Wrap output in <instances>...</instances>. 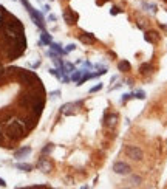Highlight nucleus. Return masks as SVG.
<instances>
[{
	"label": "nucleus",
	"instance_id": "nucleus-21",
	"mask_svg": "<svg viewBox=\"0 0 167 189\" xmlns=\"http://www.w3.org/2000/svg\"><path fill=\"white\" fill-rule=\"evenodd\" d=\"M74 50H76V45L74 44H70V45H67L65 53H70V51H74Z\"/></svg>",
	"mask_w": 167,
	"mask_h": 189
},
{
	"label": "nucleus",
	"instance_id": "nucleus-4",
	"mask_svg": "<svg viewBox=\"0 0 167 189\" xmlns=\"http://www.w3.org/2000/svg\"><path fill=\"white\" fill-rule=\"evenodd\" d=\"M28 13H29V16H31V19H33L34 23L39 26V28L43 29V26H45V25H43V17H42V14L39 13V11H36L34 8H31V9L28 11Z\"/></svg>",
	"mask_w": 167,
	"mask_h": 189
},
{
	"label": "nucleus",
	"instance_id": "nucleus-16",
	"mask_svg": "<svg viewBox=\"0 0 167 189\" xmlns=\"http://www.w3.org/2000/svg\"><path fill=\"white\" fill-rule=\"evenodd\" d=\"M147 70H152V65L150 64H144V65H141V68H139V71L144 74V73H149Z\"/></svg>",
	"mask_w": 167,
	"mask_h": 189
},
{
	"label": "nucleus",
	"instance_id": "nucleus-18",
	"mask_svg": "<svg viewBox=\"0 0 167 189\" xmlns=\"http://www.w3.org/2000/svg\"><path fill=\"white\" fill-rule=\"evenodd\" d=\"M119 13H121V8H119V6H113L112 11H110V14H112V16H116V14H119Z\"/></svg>",
	"mask_w": 167,
	"mask_h": 189
},
{
	"label": "nucleus",
	"instance_id": "nucleus-2",
	"mask_svg": "<svg viewBox=\"0 0 167 189\" xmlns=\"http://www.w3.org/2000/svg\"><path fill=\"white\" fill-rule=\"evenodd\" d=\"M113 171H115V174H118V175L125 177V175H130L132 168L127 163H124V161H116V163L113 164Z\"/></svg>",
	"mask_w": 167,
	"mask_h": 189
},
{
	"label": "nucleus",
	"instance_id": "nucleus-20",
	"mask_svg": "<svg viewBox=\"0 0 167 189\" xmlns=\"http://www.w3.org/2000/svg\"><path fill=\"white\" fill-rule=\"evenodd\" d=\"M135 98H136V99H146V93H144V92H138V93H135Z\"/></svg>",
	"mask_w": 167,
	"mask_h": 189
},
{
	"label": "nucleus",
	"instance_id": "nucleus-15",
	"mask_svg": "<svg viewBox=\"0 0 167 189\" xmlns=\"http://www.w3.org/2000/svg\"><path fill=\"white\" fill-rule=\"evenodd\" d=\"M50 73L53 74V76H56L57 79H62V71H60L59 68H57V70H56V68H51V70H50Z\"/></svg>",
	"mask_w": 167,
	"mask_h": 189
},
{
	"label": "nucleus",
	"instance_id": "nucleus-29",
	"mask_svg": "<svg viewBox=\"0 0 167 189\" xmlns=\"http://www.w3.org/2000/svg\"><path fill=\"white\" fill-rule=\"evenodd\" d=\"M2 138H3V135H2V133H0V141H2Z\"/></svg>",
	"mask_w": 167,
	"mask_h": 189
},
{
	"label": "nucleus",
	"instance_id": "nucleus-7",
	"mask_svg": "<svg viewBox=\"0 0 167 189\" xmlns=\"http://www.w3.org/2000/svg\"><path fill=\"white\" fill-rule=\"evenodd\" d=\"M79 40L84 44H93L96 39H94V34H92V33H82V34L79 36Z\"/></svg>",
	"mask_w": 167,
	"mask_h": 189
},
{
	"label": "nucleus",
	"instance_id": "nucleus-10",
	"mask_svg": "<svg viewBox=\"0 0 167 189\" xmlns=\"http://www.w3.org/2000/svg\"><path fill=\"white\" fill-rule=\"evenodd\" d=\"M28 153H31V147H22L20 150H17V152H16V158H23Z\"/></svg>",
	"mask_w": 167,
	"mask_h": 189
},
{
	"label": "nucleus",
	"instance_id": "nucleus-26",
	"mask_svg": "<svg viewBox=\"0 0 167 189\" xmlns=\"http://www.w3.org/2000/svg\"><path fill=\"white\" fill-rule=\"evenodd\" d=\"M0 186H3V188L6 186V183H5V180H3V178H0Z\"/></svg>",
	"mask_w": 167,
	"mask_h": 189
},
{
	"label": "nucleus",
	"instance_id": "nucleus-22",
	"mask_svg": "<svg viewBox=\"0 0 167 189\" xmlns=\"http://www.w3.org/2000/svg\"><path fill=\"white\" fill-rule=\"evenodd\" d=\"M102 88V84H98L96 87H92L90 88V93H94V92H99V90Z\"/></svg>",
	"mask_w": 167,
	"mask_h": 189
},
{
	"label": "nucleus",
	"instance_id": "nucleus-25",
	"mask_svg": "<svg viewBox=\"0 0 167 189\" xmlns=\"http://www.w3.org/2000/svg\"><path fill=\"white\" fill-rule=\"evenodd\" d=\"M50 94H51L53 98H56V96H59V94H60V92H59V90H56V92H51Z\"/></svg>",
	"mask_w": 167,
	"mask_h": 189
},
{
	"label": "nucleus",
	"instance_id": "nucleus-9",
	"mask_svg": "<svg viewBox=\"0 0 167 189\" xmlns=\"http://www.w3.org/2000/svg\"><path fill=\"white\" fill-rule=\"evenodd\" d=\"M118 68H119V71H128L132 68V65H130L128 60L122 59V60H119V64H118Z\"/></svg>",
	"mask_w": 167,
	"mask_h": 189
},
{
	"label": "nucleus",
	"instance_id": "nucleus-23",
	"mask_svg": "<svg viewBox=\"0 0 167 189\" xmlns=\"http://www.w3.org/2000/svg\"><path fill=\"white\" fill-rule=\"evenodd\" d=\"M51 150H53V144H48L47 147H43V150H42V152H43V153H50Z\"/></svg>",
	"mask_w": 167,
	"mask_h": 189
},
{
	"label": "nucleus",
	"instance_id": "nucleus-8",
	"mask_svg": "<svg viewBox=\"0 0 167 189\" xmlns=\"http://www.w3.org/2000/svg\"><path fill=\"white\" fill-rule=\"evenodd\" d=\"M63 19L67 20V23H71V25H73V23H76V20H77V14H76V13H71V11H70V13L67 11V13H63Z\"/></svg>",
	"mask_w": 167,
	"mask_h": 189
},
{
	"label": "nucleus",
	"instance_id": "nucleus-6",
	"mask_svg": "<svg viewBox=\"0 0 167 189\" xmlns=\"http://www.w3.org/2000/svg\"><path fill=\"white\" fill-rule=\"evenodd\" d=\"M118 124V115L116 113H110V115H107V118H105V126L108 127V129H113Z\"/></svg>",
	"mask_w": 167,
	"mask_h": 189
},
{
	"label": "nucleus",
	"instance_id": "nucleus-11",
	"mask_svg": "<svg viewBox=\"0 0 167 189\" xmlns=\"http://www.w3.org/2000/svg\"><path fill=\"white\" fill-rule=\"evenodd\" d=\"M40 44H45V45H50L51 44V36L48 34L47 31H42V34H40Z\"/></svg>",
	"mask_w": 167,
	"mask_h": 189
},
{
	"label": "nucleus",
	"instance_id": "nucleus-14",
	"mask_svg": "<svg viewBox=\"0 0 167 189\" xmlns=\"http://www.w3.org/2000/svg\"><path fill=\"white\" fill-rule=\"evenodd\" d=\"M141 181H142V178H141V177H138V175H132V178H130V183H133L135 186H139Z\"/></svg>",
	"mask_w": 167,
	"mask_h": 189
},
{
	"label": "nucleus",
	"instance_id": "nucleus-19",
	"mask_svg": "<svg viewBox=\"0 0 167 189\" xmlns=\"http://www.w3.org/2000/svg\"><path fill=\"white\" fill-rule=\"evenodd\" d=\"M132 98H135L133 93H125L124 96H122V103H125V101H128V99H132Z\"/></svg>",
	"mask_w": 167,
	"mask_h": 189
},
{
	"label": "nucleus",
	"instance_id": "nucleus-13",
	"mask_svg": "<svg viewBox=\"0 0 167 189\" xmlns=\"http://www.w3.org/2000/svg\"><path fill=\"white\" fill-rule=\"evenodd\" d=\"M16 168H17V169H20V171H25V172L31 171V166H29V164H25V163H17V164H16Z\"/></svg>",
	"mask_w": 167,
	"mask_h": 189
},
{
	"label": "nucleus",
	"instance_id": "nucleus-27",
	"mask_svg": "<svg viewBox=\"0 0 167 189\" xmlns=\"http://www.w3.org/2000/svg\"><path fill=\"white\" fill-rule=\"evenodd\" d=\"M50 20H51V22L56 20V16H54V14H51V16H50Z\"/></svg>",
	"mask_w": 167,
	"mask_h": 189
},
{
	"label": "nucleus",
	"instance_id": "nucleus-24",
	"mask_svg": "<svg viewBox=\"0 0 167 189\" xmlns=\"http://www.w3.org/2000/svg\"><path fill=\"white\" fill-rule=\"evenodd\" d=\"M20 2H22V3H23V6H25V8H26V9H28V11H29V9H31V8H33V6H31V5H29V3H28V0H20Z\"/></svg>",
	"mask_w": 167,
	"mask_h": 189
},
{
	"label": "nucleus",
	"instance_id": "nucleus-28",
	"mask_svg": "<svg viewBox=\"0 0 167 189\" xmlns=\"http://www.w3.org/2000/svg\"><path fill=\"white\" fill-rule=\"evenodd\" d=\"M2 71H3V67H2V64H0V73H2Z\"/></svg>",
	"mask_w": 167,
	"mask_h": 189
},
{
	"label": "nucleus",
	"instance_id": "nucleus-3",
	"mask_svg": "<svg viewBox=\"0 0 167 189\" xmlns=\"http://www.w3.org/2000/svg\"><path fill=\"white\" fill-rule=\"evenodd\" d=\"M125 153H127L130 158H133L135 161H141L142 157H144L142 150L139 149V147H136V146H127L125 147Z\"/></svg>",
	"mask_w": 167,
	"mask_h": 189
},
{
	"label": "nucleus",
	"instance_id": "nucleus-5",
	"mask_svg": "<svg viewBox=\"0 0 167 189\" xmlns=\"http://www.w3.org/2000/svg\"><path fill=\"white\" fill-rule=\"evenodd\" d=\"M37 168H39L42 172H50L53 164H51V161L48 160V158H40V161L37 163Z\"/></svg>",
	"mask_w": 167,
	"mask_h": 189
},
{
	"label": "nucleus",
	"instance_id": "nucleus-12",
	"mask_svg": "<svg viewBox=\"0 0 167 189\" xmlns=\"http://www.w3.org/2000/svg\"><path fill=\"white\" fill-rule=\"evenodd\" d=\"M50 47H51V50L54 51L56 54H59V56L65 54V50H62V48H60V44H54V42H51V44H50Z\"/></svg>",
	"mask_w": 167,
	"mask_h": 189
},
{
	"label": "nucleus",
	"instance_id": "nucleus-1",
	"mask_svg": "<svg viewBox=\"0 0 167 189\" xmlns=\"http://www.w3.org/2000/svg\"><path fill=\"white\" fill-rule=\"evenodd\" d=\"M6 130H8V133L13 138H19V137L23 135L25 127H23V124H22L20 121H11V123L8 124V129H6Z\"/></svg>",
	"mask_w": 167,
	"mask_h": 189
},
{
	"label": "nucleus",
	"instance_id": "nucleus-17",
	"mask_svg": "<svg viewBox=\"0 0 167 189\" xmlns=\"http://www.w3.org/2000/svg\"><path fill=\"white\" fill-rule=\"evenodd\" d=\"M84 73V70H79V71H76V73H73V76H71V79L73 81H79V78H81V74Z\"/></svg>",
	"mask_w": 167,
	"mask_h": 189
}]
</instances>
